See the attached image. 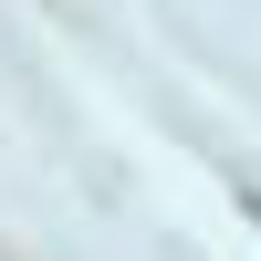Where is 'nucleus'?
I'll return each instance as SVG.
<instances>
[{
	"label": "nucleus",
	"mask_w": 261,
	"mask_h": 261,
	"mask_svg": "<svg viewBox=\"0 0 261 261\" xmlns=\"http://www.w3.org/2000/svg\"><path fill=\"white\" fill-rule=\"evenodd\" d=\"M241 199H251V220H261V188H241Z\"/></svg>",
	"instance_id": "nucleus-1"
}]
</instances>
